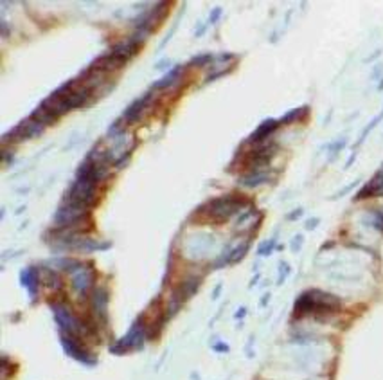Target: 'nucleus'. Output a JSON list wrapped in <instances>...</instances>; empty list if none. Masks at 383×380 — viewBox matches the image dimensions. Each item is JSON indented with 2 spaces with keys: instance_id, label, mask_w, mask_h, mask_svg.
<instances>
[{
  "instance_id": "1",
  "label": "nucleus",
  "mask_w": 383,
  "mask_h": 380,
  "mask_svg": "<svg viewBox=\"0 0 383 380\" xmlns=\"http://www.w3.org/2000/svg\"><path fill=\"white\" fill-rule=\"evenodd\" d=\"M342 306V301L333 294L322 290H306L297 297L293 306L295 315H322V314H335Z\"/></svg>"
},
{
  "instance_id": "2",
  "label": "nucleus",
  "mask_w": 383,
  "mask_h": 380,
  "mask_svg": "<svg viewBox=\"0 0 383 380\" xmlns=\"http://www.w3.org/2000/svg\"><path fill=\"white\" fill-rule=\"evenodd\" d=\"M247 206V200L239 195H223L218 198H212L203 206V213L209 218L216 220V222H225L230 216L239 213V209Z\"/></svg>"
},
{
  "instance_id": "3",
  "label": "nucleus",
  "mask_w": 383,
  "mask_h": 380,
  "mask_svg": "<svg viewBox=\"0 0 383 380\" xmlns=\"http://www.w3.org/2000/svg\"><path fill=\"white\" fill-rule=\"evenodd\" d=\"M53 312L54 317H56V323L59 326V332L67 333V335H72V337H77L85 333V326L83 323L77 319L76 315L72 314V310L63 303H53Z\"/></svg>"
},
{
  "instance_id": "4",
  "label": "nucleus",
  "mask_w": 383,
  "mask_h": 380,
  "mask_svg": "<svg viewBox=\"0 0 383 380\" xmlns=\"http://www.w3.org/2000/svg\"><path fill=\"white\" fill-rule=\"evenodd\" d=\"M43 132V125H40L38 121L33 117L24 119L20 125H17L11 132H7L6 135L2 137V146H7L9 141H25V139H33L38 137Z\"/></svg>"
},
{
  "instance_id": "5",
  "label": "nucleus",
  "mask_w": 383,
  "mask_h": 380,
  "mask_svg": "<svg viewBox=\"0 0 383 380\" xmlns=\"http://www.w3.org/2000/svg\"><path fill=\"white\" fill-rule=\"evenodd\" d=\"M144 341H146V326H142L141 319H137L133 323V326L130 328V332L123 339H119L117 344L112 346V353H124L131 348H141L144 344Z\"/></svg>"
},
{
  "instance_id": "6",
  "label": "nucleus",
  "mask_w": 383,
  "mask_h": 380,
  "mask_svg": "<svg viewBox=\"0 0 383 380\" xmlns=\"http://www.w3.org/2000/svg\"><path fill=\"white\" fill-rule=\"evenodd\" d=\"M59 339H61V346H63V350L67 351V355H71L72 359H76L77 362L87 364V366H94L95 364V359L90 355L89 350H85V348L79 344L77 337H72V335L61 333Z\"/></svg>"
},
{
  "instance_id": "7",
  "label": "nucleus",
  "mask_w": 383,
  "mask_h": 380,
  "mask_svg": "<svg viewBox=\"0 0 383 380\" xmlns=\"http://www.w3.org/2000/svg\"><path fill=\"white\" fill-rule=\"evenodd\" d=\"M94 268L87 267V265H81V267L72 272V288L79 294V296H85L87 292L92 288L94 285Z\"/></svg>"
},
{
  "instance_id": "8",
  "label": "nucleus",
  "mask_w": 383,
  "mask_h": 380,
  "mask_svg": "<svg viewBox=\"0 0 383 380\" xmlns=\"http://www.w3.org/2000/svg\"><path fill=\"white\" fill-rule=\"evenodd\" d=\"M126 61L128 59L121 58L119 54L112 53V51H108L106 54H103V56H99V58H95L92 63H90V71L94 72H108V71H113V69H121V67L126 65Z\"/></svg>"
},
{
  "instance_id": "9",
  "label": "nucleus",
  "mask_w": 383,
  "mask_h": 380,
  "mask_svg": "<svg viewBox=\"0 0 383 380\" xmlns=\"http://www.w3.org/2000/svg\"><path fill=\"white\" fill-rule=\"evenodd\" d=\"M279 126H281V123H279L277 119H266V121H263L255 130L250 133V137H248V143L250 144H259V143H265L266 139L274 133V132L277 130Z\"/></svg>"
},
{
  "instance_id": "10",
  "label": "nucleus",
  "mask_w": 383,
  "mask_h": 380,
  "mask_svg": "<svg viewBox=\"0 0 383 380\" xmlns=\"http://www.w3.org/2000/svg\"><path fill=\"white\" fill-rule=\"evenodd\" d=\"M153 99V92H147V94L141 95L139 99H135V101L131 103L130 107L126 108V112H124V121L126 123H135L137 119L141 117L142 112H144V108L147 107V103Z\"/></svg>"
},
{
  "instance_id": "11",
  "label": "nucleus",
  "mask_w": 383,
  "mask_h": 380,
  "mask_svg": "<svg viewBox=\"0 0 383 380\" xmlns=\"http://www.w3.org/2000/svg\"><path fill=\"white\" fill-rule=\"evenodd\" d=\"M92 310L99 321L106 323V312H108V292L106 288H95L92 294Z\"/></svg>"
},
{
  "instance_id": "12",
  "label": "nucleus",
  "mask_w": 383,
  "mask_h": 380,
  "mask_svg": "<svg viewBox=\"0 0 383 380\" xmlns=\"http://www.w3.org/2000/svg\"><path fill=\"white\" fill-rule=\"evenodd\" d=\"M272 180V175L268 171H248L247 175L239 177V184L243 188H257L261 184H266Z\"/></svg>"
},
{
  "instance_id": "13",
  "label": "nucleus",
  "mask_w": 383,
  "mask_h": 380,
  "mask_svg": "<svg viewBox=\"0 0 383 380\" xmlns=\"http://www.w3.org/2000/svg\"><path fill=\"white\" fill-rule=\"evenodd\" d=\"M139 47H141V43H137L133 38H126V40H123V42H119V43H115L110 51L112 53H115V54H119L121 58H124V59H130L133 54L139 51Z\"/></svg>"
},
{
  "instance_id": "14",
  "label": "nucleus",
  "mask_w": 383,
  "mask_h": 380,
  "mask_svg": "<svg viewBox=\"0 0 383 380\" xmlns=\"http://www.w3.org/2000/svg\"><path fill=\"white\" fill-rule=\"evenodd\" d=\"M22 283L24 286L29 290L31 297L35 299L36 294H38V283H40V278H38V270L35 267H29L25 268L24 272H22Z\"/></svg>"
},
{
  "instance_id": "15",
  "label": "nucleus",
  "mask_w": 383,
  "mask_h": 380,
  "mask_svg": "<svg viewBox=\"0 0 383 380\" xmlns=\"http://www.w3.org/2000/svg\"><path fill=\"white\" fill-rule=\"evenodd\" d=\"M31 117L35 119V121H38V123H40V125H53V123H56V119H58V115H56V114H53L51 112V110H49V108H45V107H38L35 110V112H33V115H31Z\"/></svg>"
},
{
  "instance_id": "16",
  "label": "nucleus",
  "mask_w": 383,
  "mask_h": 380,
  "mask_svg": "<svg viewBox=\"0 0 383 380\" xmlns=\"http://www.w3.org/2000/svg\"><path fill=\"white\" fill-rule=\"evenodd\" d=\"M182 69H183L182 65L173 67L171 71L167 72V74H165L162 79H159V81L153 85V89H167V87H171V85L177 81L178 77H180V72H182Z\"/></svg>"
},
{
  "instance_id": "17",
  "label": "nucleus",
  "mask_w": 383,
  "mask_h": 380,
  "mask_svg": "<svg viewBox=\"0 0 383 380\" xmlns=\"http://www.w3.org/2000/svg\"><path fill=\"white\" fill-rule=\"evenodd\" d=\"M308 114V107H302V108H293V110H290L288 114H284L283 117L279 119V123L281 125H292L295 121H299L302 115H306Z\"/></svg>"
},
{
  "instance_id": "18",
  "label": "nucleus",
  "mask_w": 383,
  "mask_h": 380,
  "mask_svg": "<svg viewBox=\"0 0 383 380\" xmlns=\"http://www.w3.org/2000/svg\"><path fill=\"white\" fill-rule=\"evenodd\" d=\"M212 59H214V56H212V54H198V56H195V58L191 59V63H189V65L205 67L209 61H212Z\"/></svg>"
},
{
  "instance_id": "19",
  "label": "nucleus",
  "mask_w": 383,
  "mask_h": 380,
  "mask_svg": "<svg viewBox=\"0 0 383 380\" xmlns=\"http://www.w3.org/2000/svg\"><path fill=\"white\" fill-rule=\"evenodd\" d=\"M274 247H275V240H268V242H265V244L259 245L257 254H259V256H268L272 250H274Z\"/></svg>"
},
{
  "instance_id": "20",
  "label": "nucleus",
  "mask_w": 383,
  "mask_h": 380,
  "mask_svg": "<svg viewBox=\"0 0 383 380\" xmlns=\"http://www.w3.org/2000/svg\"><path fill=\"white\" fill-rule=\"evenodd\" d=\"M346 143H347L346 139H340V141H336L335 144H331V146H329V152L333 153V155H331V159H335L336 153H338V152H340V150H342L344 146H346Z\"/></svg>"
},
{
  "instance_id": "21",
  "label": "nucleus",
  "mask_w": 383,
  "mask_h": 380,
  "mask_svg": "<svg viewBox=\"0 0 383 380\" xmlns=\"http://www.w3.org/2000/svg\"><path fill=\"white\" fill-rule=\"evenodd\" d=\"M288 274H290V265H288V263H281V270H279V279H277L279 285H281L284 279H286V276H288Z\"/></svg>"
},
{
  "instance_id": "22",
  "label": "nucleus",
  "mask_w": 383,
  "mask_h": 380,
  "mask_svg": "<svg viewBox=\"0 0 383 380\" xmlns=\"http://www.w3.org/2000/svg\"><path fill=\"white\" fill-rule=\"evenodd\" d=\"M302 240H304V238H302L301 234H297V236L293 238V242H292V250H299V249H301Z\"/></svg>"
},
{
  "instance_id": "23",
  "label": "nucleus",
  "mask_w": 383,
  "mask_h": 380,
  "mask_svg": "<svg viewBox=\"0 0 383 380\" xmlns=\"http://www.w3.org/2000/svg\"><path fill=\"white\" fill-rule=\"evenodd\" d=\"M318 222H320V220H318V218L308 220V222H306V229H308V231H311V229H315V227L318 226Z\"/></svg>"
},
{
  "instance_id": "24",
  "label": "nucleus",
  "mask_w": 383,
  "mask_h": 380,
  "mask_svg": "<svg viewBox=\"0 0 383 380\" xmlns=\"http://www.w3.org/2000/svg\"><path fill=\"white\" fill-rule=\"evenodd\" d=\"M354 186H356V182H353V184H349V186H347V188H344V190H342V191H338V193H336V195H335V196H333V198H338V196H342V195H346V193H349V191L353 190Z\"/></svg>"
},
{
  "instance_id": "25",
  "label": "nucleus",
  "mask_w": 383,
  "mask_h": 380,
  "mask_svg": "<svg viewBox=\"0 0 383 380\" xmlns=\"http://www.w3.org/2000/svg\"><path fill=\"white\" fill-rule=\"evenodd\" d=\"M302 213H304V211H302V209H295L293 213H292V214H288V220H297V218H301V216H302Z\"/></svg>"
},
{
  "instance_id": "26",
  "label": "nucleus",
  "mask_w": 383,
  "mask_h": 380,
  "mask_svg": "<svg viewBox=\"0 0 383 380\" xmlns=\"http://www.w3.org/2000/svg\"><path fill=\"white\" fill-rule=\"evenodd\" d=\"M219 17H221V9H219V7H216V9H214V11L211 13V22H214V20H218Z\"/></svg>"
},
{
  "instance_id": "27",
  "label": "nucleus",
  "mask_w": 383,
  "mask_h": 380,
  "mask_svg": "<svg viewBox=\"0 0 383 380\" xmlns=\"http://www.w3.org/2000/svg\"><path fill=\"white\" fill-rule=\"evenodd\" d=\"M245 312H247V310L241 308V310H239V312H237V314H236V317H243V315H245Z\"/></svg>"
},
{
  "instance_id": "28",
  "label": "nucleus",
  "mask_w": 383,
  "mask_h": 380,
  "mask_svg": "<svg viewBox=\"0 0 383 380\" xmlns=\"http://www.w3.org/2000/svg\"><path fill=\"white\" fill-rule=\"evenodd\" d=\"M380 90H383V79H382V83H380V87H378Z\"/></svg>"
},
{
  "instance_id": "29",
  "label": "nucleus",
  "mask_w": 383,
  "mask_h": 380,
  "mask_svg": "<svg viewBox=\"0 0 383 380\" xmlns=\"http://www.w3.org/2000/svg\"><path fill=\"white\" fill-rule=\"evenodd\" d=\"M380 115H382V117H383V110H382V114H380Z\"/></svg>"
}]
</instances>
